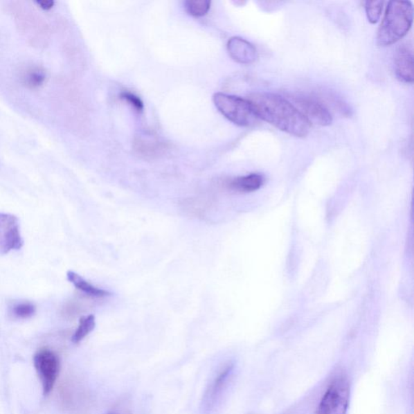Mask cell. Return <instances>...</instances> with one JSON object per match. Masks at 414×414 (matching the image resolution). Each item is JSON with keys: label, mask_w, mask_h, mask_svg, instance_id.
<instances>
[{"label": "cell", "mask_w": 414, "mask_h": 414, "mask_svg": "<svg viewBox=\"0 0 414 414\" xmlns=\"http://www.w3.org/2000/svg\"><path fill=\"white\" fill-rule=\"evenodd\" d=\"M259 119L296 137H305L311 124L287 98L271 93H255L247 98Z\"/></svg>", "instance_id": "6da1fadb"}, {"label": "cell", "mask_w": 414, "mask_h": 414, "mask_svg": "<svg viewBox=\"0 0 414 414\" xmlns=\"http://www.w3.org/2000/svg\"><path fill=\"white\" fill-rule=\"evenodd\" d=\"M413 6L411 1H390L377 33V44L387 46L406 36L413 20Z\"/></svg>", "instance_id": "7a4b0ae2"}, {"label": "cell", "mask_w": 414, "mask_h": 414, "mask_svg": "<svg viewBox=\"0 0 414 414\" xmlns=\"http://www.w3.org/2000/svg\"><path fill=\"white\" fill-rule=\"evenodd\" d=\"M213 100L219 112L237 126L253 127L258 123L259 118L247 99L219 93L214 95Z\"/></svg>", "instance_id": "3957f363"}, {"label": "cell", "mask_w": 414, "mask_h": 414, "mask_svg": "<svg viewBox=\"0 0 414 414\" xmlns=\"http://www.w3.org/2000/svg\"><path fill=\"white\" fill-rule=\"evenodd\" d=\"M350 385L348 378L339 375L330 382L321 397L316 414H348Z\"/></svg>", "instance_id": "277c9868"}, {"label": "cell", "mask_w": 414, "mask_h": 414, "mask_svg": "<svg viewBox=\"0 0 414 414\" xmlns=\"http://www.w3.org/2000/svg\"><path fill=\"white\" fill-rule=\"evenodd\" d=\"M287 100L300 111L310 124L330 126L333 118L324 104L302 95L289 96Z\"/></svg>", "instance_id": "5b68a950"}, {"label": "cell", "mask_w": 414, "mask_h": 414, "mask_svg": "<svg viewBox=\"0 0 414 414\" xmlns=\"http://www.w3.org/2000/svg\"><path fill=\"white\" fill-rule=\"evenodd\" d=\"M35 366L39 375L43 393L50 394L54 388L60 370V359L57 355L49 349H42L35 356Z\"/></svg>", "instance_id": "8992f818"}, {"label": "cell", "mask_w": 414, "mask_h": 414, "mask_svg": "<svg viewBox=\"0 0 414 414\" xmlns=\"http://www.w3.org/2000/svg\"><path fill=\"white\" fill-rule=\"evenodd\" d=\"M20 223L17 216L0 213V253L7 254L23 247Z\"/></svg>", "instance_id": "52a82bcc"}, {"label": "cell", "mask_w": 414, "mask_h": 414, "mask_svg": "<svg viewBox=\"0 0 414 414\" xmlns=\"http://www.w3.org/2000/svg\"><path fill=\"white\" fill-rule=\"evenodd\" d=\"M395 71L399 80L404 83H413V54L411 47L403 44L397 48L395 55Z\"/></svg>", "instance_id": "ba28073f"}, {"label": "cell", "mask_w": 414, "mask_h": 414, "mask_svg": "<svg viewBox=\"0 0 414 414\" xmlns=\"http://www.w3.org/2000/svg\"><path fill=\"white\" fill-rule=\"evenodd\" d=\"M228 51L231 57L242 64H251L258 59V51L251 43L242 37L230 38Z\"/></svg>", "instance_id": "9c48e42d"}, {"label": "cell", "mask_w": 414, "mask_h": 414, "mask_svg": "<svg viewBox=\"0 0 414 414\" xmlns=\"http://www.w3.org/2000/svg\"><path fill=\"white\" fill-rule=\"evenodd\" d=\"M264 184V177L261 174L253 173L248 176L240 177L229 182L231 190L235 191L249 192L258 190Z\"/></svg>", "instance_id": "30bf717a"}, {"label": "cell", "mask_w": 414, "mask_h": 414, "mask_svg": "<svg viewBox=\"0 0 414 414\" xmlns=\"http://www.w3.org/2000/svg\"><path fill=\"white\" fill-rule=\"evenodd\" d=\"M67 279L73 284V285L84 293L87 294L90 296L93 297H105L111 295L109 291L103 290V289H100L96 287L89 282H87L85 279L82 278L79 276L78 273H76L73 271H69L66 273Z\"/></svg>", "instance_id": "8fae6325"}, {"label": "cell", "mask_w": 414, "mask_h": 414, "mask_svg": "<svg viewBox=\"0 0 414 414\" xmlns=\"http://www.w3.org/2000/svg\"><path fill=\"white\" fill-rule=\"evenodd\" d=\"M96 320L93 315H89L82 316L80 319L78 328L73 336H72L71 341L74 343H79L82 340L86 338L91 331L95 329Z\"/></svg>", "instance_id": "7c38bea8"}, {"label": "cell", "mask_w": 414, "mask_h": 414, "mask_svg": "<svg viewBox=\"0 0 414 414\" xmlns=\"http://www.w3.org/2000/svg\"><path fill=\"white\" fill-rule=\"evenodd\" d=\"M46 79L45 71L38 67L27 71L24 76L25 84L31 89L39 88L44 84Z\"/></svg>", "instance_id": "4fadbf2b"}, {"label": "cell", "mask_w": 414, "mask_h": 414, "mask_svg": "<svg viewBox=\"0 0 414 414\" xmlns=\"http://www.w3.org/2000/svg\"><path fill=\"white\" fill-rule=\"evenodd\" d=\"M210 3L209 0H189L186 2V8L190 15L202 17L209 12Z\"/></svg>", "instance_id": "5bb4252c"}, {"label": "cell", "mask_w": 414, "mask_h": 414, "mask_svg": "<svg viewBox=\"0 0 414 414\" xmlns=\"http://www.w3.org/2000/svg\"><path fill=\"white\" fill-rule=\"evenodd\" d=\"M233 369V366L232 364H229L224 368L222 372H221L218 377L215 379V382L213 385V388H211L210 393V399H214L216 396H218V394L220 393L221 390L224 386L226 381Z\"/></svg>", "instance_id": "9a60e30c"}, {"label": "cell", "mask_w": 414, "mask_h": 414, "mask_svg": "<svg viewBox=\"0 0 414 414\" xmlns=\"http://www.w3.org/2000/svg\"><path fill=\"white\" fill-rule=\"evenodd\" d=\"M383 1H366L365 9L368 21L372 24H377L381 17L383 10Z\"/></svg>", "instance_id": "2e32d148"}, {"label": "cell", "mask_w": 414, "mask_h": 414, "mask_svg": "<svg viewBox=\"0 0 414 414\" xmlns=\"http://www.w3.org/2000/svg\"><path fill=\"white\" fill-rule=\"evenodd\" d=\"M36 307L31 303L24 302L17 303L12 307V314L20 319H27L35 315Z\"/></svg>", "instance_id": "e0dca14e"}, {"label": "cell", "mask_w": 414, "mask_h": 414, "mask_svg": "<svg viewBox=\"0 0 414 414\" xmlns=\"http://www.w3.org/2000/svg\"><path fill=\"white\" fill-rule=\"evenodd\" d=\"M158 142L154 141H148V139H138L136 142L137 150L139 153L143 154L146 156H154L158 150H160V145H158Z\"/></svg>", "instance_id": "ac0fdd59"}, {"label": "cell", "mask_w": 414, "mask_h": 414, "mask_svg": "<svg viewBox=\"0 0 414 414\" xmlns=\"http://www.w3.org/2000/svg\"><path fill=\"white\" fill-rule=\"evenodd\" d=\"M121 98L126 100L127 102L131 105L134 109H136L137 111L141 112L143 109V104L142 100L136 95L124 91V93L121 94Z\"/></svg>", "instance_id": "d6986e66"}, {"label": "cell", "mask_w": 414, "mask_h": 414, "mask_svg": "<svg viewBox=\"0 0 414 414\" xmlns=\"http://www.w3.org/2000/svg\"><path fill=\"white\" fill-rule=\"evenodd\" d=\"M36 3L45 11H49L55 6V2L52 0H43V1H37Z\"/></svg>", "instance_id": "ffe728a7"}]
</instances>
